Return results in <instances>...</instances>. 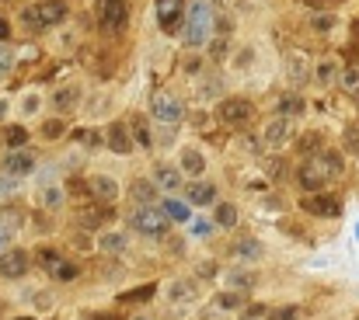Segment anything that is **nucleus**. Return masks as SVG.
<instances>
[{
  "instance_id": "obj_1",
  "label": "nucleus",
  "mask_w": 359,
  "mask_h": 320,
  "mask_svg": "<svg viewBox=\"0 0 359 320\" xmlns=\"http://www.w3.org/2000/svg\"><path fill=\"white\" fill-rule=\"evenodd\" d=\"M342 174V157L335 150H325V153H314L311 160L300 164V185L307 192H321L325 185H331L335 178Z\"/></svg>"
},
{
  "instance_id": "obj_2",
  "label": "nucleus",
  "mask_w": 359,
  "mask_h": 320,
  "mask_svg": "<svg viewBox=\"0 0 359 320\" xmlns=\"http://www.w3.org/2000/svg\"><path fill=\"white\" fill-rule=\"evenodd\" d=\"M213 21H217V14L206 0H192L188 11H185V42L192 49H202L213 38Z\"/></svg>"
},
{
  "instance_id": "obj_3",
  "label": "nucleus",
  "mask_w": 359,
  "mask_h": 320,
  "mask_svg": "<svg viewBox=\"0 0 359 320\" xmlns=\"http://www.w3.org/2000/svg\"><path fill=\"white\" fill-rule=\"evenodd\" d=\"M129 223H133V230H136V233L153 237V240H161V237L168 233V227H171L168 212H164L161 205H153V202H136V209H133Z\"/></svg>"
},
{
  "instance_id": "obj_4",
  "label": "nucleus",
  "mask_w": 359,
  "mask_h": 320,
  "mask_svg": "<svg viewBox=\"0 0 359 320\" xmlns=\"http://www.w3.org/2000/svg\"><path fill=\"white\" fill-rule=\"evenodd\" d=\"M67 14H70V11H67L63 0H42V4L25 8V25H28L32 32H49V28L63 25Z\"/></svg>"
},
{
  "instance_id": "obj_5",
  "label": "nucleus",
  "mask_w": 359,
  "mask_h": 320,
  "mask_svg": "<svg viewBox=\"0 0 359 320\" xmlns=\"http://www.w3.org/2000/svg\"><path fill=\"white\" fill-rule=\"evenodd\" d=\"M150 115L157 122H164V126H178L185 119V101L178 94H171V91H157L153 101H150Z\"/></svg>"
},
{
  "instance_id": "obj_6",
  "label": "nucleus",
  "mask_w": 359,
  "mask_h": 320,
  "mask_svg": "<svg viewBox=\"0 0 359 320\" xmlns=\"http://www.w3.org/2000/svg\"><path fill=\"white\" fill-rule=\"evenodd\" d=\"M129 21V0H101L98 4V25L105 35H119Z\"/></svg>"
},
{
  "instance_id": "obj_7",
  "label": "nucleus",
  "mask_w": 359,
  "mask_h": 320,
  "mask_svg": "<svg viewBox=\"0 0 359 320\" xmlns=\"http://www.w3.org/2000/svg\"><path fill=\"white\" fill-rule=\"evenodd\" d=\"M185 0H157V21L168 35H175L185 25Z\"/></svg>"
},
{
  "instance_id": "obj_8",
  "label": "nucleus",
  "mask_w": 359,
  "mask_h": 320,
  "mask_svg": "<svg viewBox=\"0 0 359 320\" xmlns=\"http://www.w3.org/2000/svg\"><path fill=\"white\" fill-rule=\"evenodd\" d=\"M251 115H254V104L244 101V98H227L220 104V119L227 126H244V122H251Z\"/></svg>"
},
{
  "instance_id": "obj_9",
  "label": "nucleus",
  "mask_w": 359,
  "mask_h": 320,
  "mask_svg": "<svg viewBox=\"0 0 359 320\" xmlns=\"http://www.w3.org/2000/svg\"><path fill=\"white\" fill-rule=\"evenodd\" d=\"M28 272V254L21 247H8L0 254V279H21Z\"/></svg>"
},
{
  "instance_id": "obj_10",
  "label": "nucleus",
  "mask_w": 359,
  "mask_h": 320,
  "mask_svg": "<svg viewBox=\"0 0 359 320\" xmlns=\"http://www.w3.org/2000/svg\"><path fill=\"white\" fill-rule=\"evenodd\" d=\"M303 209L311 212V216L331 220V216H338V212H342V202L331 198V195H307V198H303Z\"/></svg>"
},
{
  "instance_id": "obj_11",
  "label": "nucleus",
  "mask_w": 359,
  "mask_h": 320,
  "mask_svg": "<svg viewBox=\"0 0 359 320\" xmlns=\"http://www.w3.org/2000/svg\"><path fill=\"white\" fill-rule=\"evenodd\" d=\"M4 171L14 174V178H25V174L35 171V157L25 153V150H11V153L4 157Z\"/></svg>"
},
{
  "instance_id": "obj_12",
  "label": "nucleus",
  "mask_w": 359,
  "mask_h": 320,
  "mask_svg": "<svg viewBox=\"0 0 359 320\" xmlns=\"http://www.w3.org/2000/svg\"><path fill=\"white\" fill-rule=\"evenodd\" d=\"M290 136H293V119H290V115H279V119H272V122L265 126V143H269V146H283Z\"/></svg>"
},
{
  "instance_id": "obj_13",
  "label": "nucleus",
  "mask_w": 359,
  "mask_h": 320,
  "mask_svg": "<svg viewBox=\"0 0 359 320\" xmlns=\"http://www.w3.org/2000/svg\"><path fill=\"white\" fill-rule=\"evenodd\" d=\"M109 146H112V153H119V157L133 153V133H129V126H122V122L109 126Z\"/></svg>"
},
{
  "instance_id": "obj_14",
  "label": "nucleus",
  "mask_w": 359,
  "mask_h": 320,
  "mask_svg": "<svg viewBox=\"0 0 359 320\" xmlns=\"http://www.w3.org/2000/svg\"><path fill=\"white\" fill-rule=\"evenodd\" d=\"M182 178H185V171L175 168V164H157V171H153V181H157L164 192H178L182 188Z\"/></svg>"
},
{
  "instance_id": "obj_15",
  "label": "nucleus",
  "mask_w": 359,
  "mask_h": 320,
  "mask_svg": "<svg viewBox=\"0 0 359 320\" xmlns=\"http://www.w3.org/2000/svg\"><path fill=\"white\" fill-rule=\"evenodd\" d=\"M87 188H91V195L105 198V202L119 198V181H116V178H109V174H94V178L87 181Z\"/></svg>"
},
{
  "instance_id": "obj_16",
  "label": "nucleus",
  "mask_w": 359,
  "mask_h": 320,
  "mask_svg": "<svg viewBox=\"0 0 359 320\" xmlns=\"http://www.w3.org/2000/svg\"><path fill=\"white\" fill-rule=\"evenodd\" d=\"M161 209L168 212V220L171 223H192V202H185V198H164L161 202Z\"/></svg>"
},
{
  "instance_id": "obj_17",
  "label": "nucleus",
  "mask_w": 359,
  "mask_h": 320,
  "mask_svg": "<svg viewBox=\"0 0 359 320\" xmlns=\"http://www.w3.org/2000/svg\"><path fill=\"white\" fill-rule=\"evenodd\" d=\"M188 202L192 205H213L217 202V185L213 181H192L188 185Z\"/></svg>"
},
{
  "instance_id": "obj_18",
  "label": "nucleus",
  "mask_w": 359,
  "mask_h": 320,
  "mask_svg": "<svg viewBox=\"0 0 359 320\" xmlns=\"http://www.w3.org/2000/svg\"><path fill=\"white\" fill-rule=\"evenodd\" d=\"M182 171L192 174V178H202V171H206V157H202L195 146L182 150Z\"/></svg>"
},
{
  "instance_id": "obj_19",
  "label": "nucleus",
  "mask_w": 359,
  "mask_h": 320,
  "mask_svg": "<svg viewBox=\"0 0 359 320\" xmlns=\"http://www.w3.org/2000/svg\"><path fill=\"white\" fill-rule=\"evenodd\" d=\"M42 258L49 261V264H45V268H49V272H53L56 279H74V275H77V268H74V264H70V261H63V258H56L53 251H45Z\"/></svg>"
},
{
  "instance_id": "obj_20",
  "label": "nucleus",
  "mask_w": 359,
  "mask_h": 320,
  "mask_svg": "<svg viewBox=\"0 0 359 320\" xmlns=\"http://www.w3.org/2000/svg\"><path fill=\"white\" fill-rule=\"evenodd\" d=\"M192 296H195V282L192 279H178V282L168 286V299L171 303H188Z\"/></svg>"
},
{
  "instance_id": "obj_21",
  "label": "nucleus",
  "mask_w": 359,
  "mask_h": 320,
  "mask_svg": "<svg viewBox=\"0 0 359 320\" xmlns=\"http://www.w3.org/2000/svg\"><path fill=\"white\" fill-rule=\"evenodd\" d=\"M98 247L105 251V254L126 251V233H122V230H109V233H101V237H98Z\"/></svg>"
},
{
  "instance_id": "obj_22",
  "label": "nucleus",
  "mask_w": 359,
  "mask_h": 320,
  "mask_svg": "<svg viewBox=\"0 0 359 320\" xmlns=\"http://www.w3.org/2000/svg\"><path fill=\"white\" fill-rule=\"evenodd\" d=\"M157 181H146V178H140L136 185H133V198L136 202H157Z\"/></svg>"
},
{
  "instance_id": "obj_23",
  "label": "nucleus",
  "mask_w": 359,
  "mask_h": 320,
  "mask_svg": "<svg viewBox=\"0 0 359 320\" xmlns=\"http://www.w3.org/2000/svg\"><path fill=\"white\" fill-rule=\"evenodd\" d=\"M338 80H342V91L359 101V67H345V70L338 73Z\"/></svg>"
},
{
  "instance_id": "obj_24",
  "label": "nucleus",
  "mask_w": 359,
  "mask_h": 320,
  "mask_svg": "<svg viewBox=\"0 0 359 320\" xmlns=\"http://www.w3.org/2000/svg\"><path fill=\"white\" fill-rule=\"evenodd\" d=\"M217 223H220V227H227V230H234V227H237V205L220 202V205H217Z\"/></svg>"
},
{
  "instance_id": "obj_25",
  "label": "nucleus",
  "mask_w": 359,
  "mask_h": 320,
  "mask_svg": "<svg viewBox=\"0 0 359 320\" xmlns=\"http://www.w3.org/2000/svg\"><path fill=\"white\" fill-rule=\"evenodd\" d=\"M300 112H303V101H300V98H293V94H283V98H279V115L296 119Z\"/></svg>"
},
{
  "instance_id": "obj_26",
  "label": "nucleus",
  "mask_w": 359,
  "mask_h": 320,
  "mask_svg": "<svg viewBox=\"0 0 359 320\" xmlns=\"http://www.w3.org/2000/svg\"><path fill=\"white\" fill-rule=\"evenodd\" d=\"M42 205H45V209L63 205V188H60V185H45V188H42Z\"/></svg>"
},
{
  "instance_id": "obj_27",
  "label": "nucleus",
  "mask_w": 359,
  "mask_h": 320,
  "mask_svg": "<svg viewBox=\"0 0 359 320\" xmlns=\"http://www.w3.org/2000/svg\"><path fill=\"white\" fill-rule=\"evenodd\" d=\"M74 101H77V87H63V91H56V98H53V104H56L60 112H70Z\"/></svg>"
},
{
  "instance_id": "obj_28",
  "label": "nucleus",
  "mask_w": 359,
  "mask_h": 320,
  "mask_svg": "<svg viewBox=\"0 0 359 320\" xmlns=\"http://www.w3.org/2000/svg\"><path fill=\"white\" fill-rule=\"evenodd\" d=\"M14 70V49L11 42H0V77H8Z\"/></svg>"
},
{
  "instance_id": "obj_29",
  "label": "nucleus",
  "mask_w": 359,
  "mask_h": 320,
  "mask_svg": "<svg viewBox=\"0 0 359 320\" xmlns=\"http://www.w3.org/2000/svg\"><path fill=\"white\" fill-rule=\"evenodd\" d=\"M335 70H338V67H335L331 60H325V63H318V73H314V77H318V84H331V80L338 77Z\"/></svg>"
},
{
  "instance_id": "obj_30",
  "label": "nucleus",
  "mask_w": 359,
  "mask_h": 320,
  "mask_svg": "<svg viewBox=\"0 0 359 320\" xmlns=\"http://www.w3.org/2000/svg\"><path fill=\"white\" fill-rule=\"evenodd\" d=\"M227 282H230V289H251L254 286V275L251 272H230Z\"/></svg>"
},
{
  "instance_id": "obj_31",
  "label": "nucleus",
  "mask_w": 359,
  "mask_h": 320,
  "mask_svg": "<svg viewBox=\"0 0 359 320\" xmlns=\"http://www.w3.org/2000/svg\"><path fill=\"white\" fill-rule=\"evenodd\" d=\"M241 303H244V296H241V293H234V289H230V293H220V296H217V306H224V310H237Z\"/></svg>"
},
{
  "instance_id": "obj_32",
  "label": "nucleus",
  "mask_w": 359,
  "mask_h": 320,
  "mask_svg": "<svg viewBox=\"0 0 359 320\" xmlns=\"http://www.w3.org/2000/svg\"><path fill=\"white\" fill-rule=\"evenodd\" d=\"M11 237H14V223L0 220V254H4V251L11 247Z\"/></svg>"
},
{
  "instance_id": "obj_33",
  "label": "nucleus",
  "mask_w": 359,
  "mask_h": 320,
  "mask_svg": "<svg viewBox=\"0 0 359 320\" xmlns=\"http://www.w3.org/2000/svg\"><path fill=\"white\" fill-rule=\"evenodd\" d=\"M300 310L296 306H279V310H269V320H296Z\"/></svg>"
},
{
  "instance_id": "obj_34",
  "label": "nucleus",
  "mask_w": 359,
  "mask_h": 320,
  "mask_svg": "<svg viewBox=\"0 0 359 320\" xmlns=\"http://www.w3.org/2000/svg\"><path fill=\"white\" fill-rule=\"evenodd\" d=\"M14 188H18V178L4 171V174H0V198H4V195H11Z\"/></svg>"
},
{
  "instance_id": "obj_35",
  "label": "nucleus",
  "mask_w": 359,
  "mask_h": 320,
  "mask_svg": "<svg viewBox=\"0 0 359 320\" xmlns=\"http://www.w3.org/2000/svg\"><path fill=\"white\" fill-rule=\"evenodd\" d=\"M213 233V223H206V220H192V237H202L206 240Z\"/></svg>"
},
{
  "instance_id": "obj_36",
  "label": "nucleus",
  "mask_w": 359,
  "mask_h": 320,
  "mask_svg": "<svg viewBox=\"0 0 359 320\" xmlns=\"http://www.w3.org/2000/svg\"><path fill=\"white\" fill-rule=\"evenodd\" d=\"M234 254H241V258H262V247L259 244H237Z\"/></svg>"
},
{
  "instance_id": "obj_37",
  "label": "nucleus",
  "mask_w": 359,
  "mask_h": 320,
  "mask_svg": "<svg viewBox=\"0 0 359 320\" xmlns=\"http://www.w3.org/2000/svg\"><path fill=\"white\" fill-rule=\"evenodd\" d=\"M25 136H28L25 129H11V133H8V143H11V146H21V143H25Z\"/></svg>"
},
{
  "instance_id": "obj_38",
  "label": "nucleus",
  "mask_w": 359,
  "mask_h": 320,
  "mask_svg": "<svg viewBox=\"0 0 359 320\" xmlns=\"http://www.w3.org/2000/svg\"><path fill=\"white\" fill-rule=\"evenodd\" d=\"M60 133H63V126H60L56 119H53V122H45V136H49V139H56Z\"/></svg>"
},
{
  "instance_id": "obj_39",
  "label": "nucleus",
  "mask_w": 359,
  "mask_h": 320,
  "mask_svg": "<svg viewBox=\"0 0 359 320\" xmlns=\"http://www.w3.org/2000/svg\"><path fill=\"white\" fill-rule=\"evenodd\" d=\"M206 91V94H220V80H206V84H199V94Z\"/></svg>"
},
{
  "instance_id": "obj_40",
  "label": "nucleus",
  "mask_w": 359,
  "mask_h": 320,
  "mask_svg": "<svg viewBox=\"0 0 359 320\" xmlns=\"http://www.w3.org/2000/svg\"><path fill=\"white\" fill-rule=\"evenodd\" d=\"M153 296V286H146V289H136L133 296H126V299H150Z\"/></svg>"
},
{
  "instance_id": "obj_41",
  "label": "nucleus",
  "mask_w": 359,
  "mask_h": 320,
  "mask_svg": "<svg viewBox=\"0 0 359 320\" xmlns=\"http://www.w3.org/2000/svg\"><path fill=\"white\" fill-rule=\"evenodd\" d=\"M241 320H262V313H244Z\"/></svg>"
},
{
  "instance_id": "obj_42",
  "label": "nucleus",
  "mask_w": 359,
  "mask_h": 320,
  "mask_svg": "<svg viewBox=\"0 0 359 320\" xmlns=\"http://www.w3.org/2000/svg\"><path fill=\"white\" fill-rule=\"evenodd\" d=\"M133 320H146V317H133Z\"/></svg>"
}]
</instances>
